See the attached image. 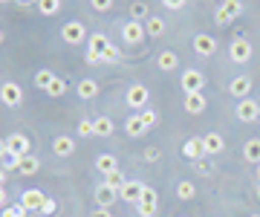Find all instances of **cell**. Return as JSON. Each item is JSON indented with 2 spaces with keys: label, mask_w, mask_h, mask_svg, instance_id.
I'll return each instance as SVG.
<instances>
[{
  "label": "cell",
  "mask_w": 260,
  "mask_h": 217,
  "mask_svg": "<svg viewBox=\"0 0 260 217\" xmlns=\"http://www.w3.org/2000/svg\"><path fill=\"white\" fill-rule=\"evenodd\" d=\"M243 15V3L240 0H223L217 12H214V20H217V26H229L234 18H240Z\"/></svg>",
  "instance_id": "obj_1"
},
{
  "label": "cell",
  "mask_w": 260,
  "mask_h": 217,
  "mask_svg": "<svg viewBox=\"0 0 260 217\" xmlns=\"http://www.w3.org/2000/svg\"><path fill=\"white\" fill-rule=\"evenodd\" d=\"M61 38H64L70 47H78V44L87 41V26H84L81 20H70V23L61 26Z\"/></svg>",
  "instance_id": "obj_2"
},
{
  "label": "cell",
  "mask_w": 260,
  "mask_h": 217,
  "mask_svg": "<svg viewBox=\"0 0 260 217\" xmlns=\"http://www.w3.org/2000/svg\"><path fill=\"white\" fill-rule=\"evenodd\" d=\"M0 102L6 104V107H18L23 102V87L18 81H3L0 84Z\"/></svg>",
  "instance_id": "obj_3"
},
{
  "label": "cell",
  "mask_w": 260,
  "mask_h": 217,
  "mask_svg": "<svg viewBox=\"0 0 260 217\" xmlns=\"http://www.w3.org/2000/svg\"><path fill=\"white\" fill-rule=\"evenodd\" d=\"M156 208H159V194L145 185L139 203H136V211H139V217H153V214H156Z\"/></svg>",
  "instance_id": "obj_4"
},
{
  "label": "cell",
  "mask_w": 260,
  "mask_h": 217,
  "mask_svg": "<svg viewBox=\"0 0 260 217\" xmlns=\"http://www.w3.org/2000/svg\"><path fill=\"white\" fill-rule=\"evenodd\" d=\"M47 203V194L41 189H26L20 191V206L26 208V211H41V206Z\"/></svg>",
  "instance_id": "obj_5"
},
{
  "label": "cell",
  "mask_w": 260,
  "mask_h": 217,
  "mask_svg": "<svg viewBox=\"0 0 260 217\" xmlns=\"http://www.w3.org/2000/svg\"><path fill=\"white\" fill-rule=\"evenodd\" d=\"M205 90V76L200 70H185L182 73V93H203Z\"/></svg>",
  "instance_id": "obj_6"
},
{
  "label": "cell",
  "mask_w": 260,
  "mask_h": 217,
  "mask_svg": "<svg viewBox=\"0 0 260 217\" xmlns=\"http://www.w3.org/2000/svg\"><path fill=\"white\" fill-rule=\"evenodd\" d=\"M121 38H124V44L136 47V44H142V41L148 38V32H145V26H142L139 20H130V23H124V29H121Z\"/></svg>",
  "instance_id": "obj_7"
},
{
  "label": "cell",
  "mask_w": 260,
  "mask_h": 217,
  "mask_svg": "<svg viewBox=\"0 0 260 217\" xmlns=\"http://www.w3.org/2000/svg\"><path fill=\"white\" fill-rule=\"evenodd\" d=\"M148 99H150L148 87H145V84H133V87L127 90V99H124V102H127L130 107H133V110H145Z\"/></svg>",
  "instance_id": "obj_8"
},
{
  "label": "cell",
  "mask_w": 260,
  "mask_h": 217,
  "mask_svg": "<svg viewBox=\"0 0 260 217\" xmlns=\"http://www.w3.org/2000/svg\"><path fill=\"white\" fill-rule=\"evenodd\" d=\"M257 116H260L257 102H251V99H240L237 102V119L240 122H257Z\"/></svg>",
  "instance_id": "obj_9"
},
{
  "label": "cell",
  "mask_w": 260,
  "mask_h": 217,
  "mask_svg": "<svg viewBox=\"0 0 260 217\" xmlns=\"http://www.w3.org/2000/svg\"><path fill=\"white\" fill-rule=\"evenodd\" d=\"M142 191H145V185H142L139 179H127V182L119 189V197L124 200V203H133V206H136L139 197H142Z\"/></svg>",
  "instance_id": "obj_10"
},
{
  "label": "cell",
  "mask_w": 260,
  "mask_h": 217,
  "mask_svg": "<svg viewBox=\"0 0 260 217\" xmlns=\"http://www.w3.org/2000/svg\"><path fill=\"white\" fill-rule=\"evenodd\" d=\"M229 55H232V61H237V64H246L251 58V44L246 38H237L232 41V47H229Z\"/></svg>",
  "instance_id": "obj_11"
},
{
  "label": "cell",
  "mask_w": 260,
  "mask_h": 217,
  "mask_svg": "<svg viewBox=\"0 0 260 217\" xmlns=\"http://www.w3.org/2000/svg\"><path fill=\"white\" fill-rule=\"evenodd\" d=\"M229 93H232L234 99H249V96H251V76H237V78H232Z\"/></svg>",
  "instance_id": "obj_12"
},
{
  "label": "cell",
  "mask_w": 260,
  "mask_h": 217,
  "mask_svg": "<svg viewBox=\"0 0 260 217\" xmlns=\"http://www.w3.org/2000/svg\"><path fill=\"white\" fill-rule=\"evenodd\" d=\"M95 203H99V206L102 208H110L113 203H116V197H119V191L116 189H110V185H107V182H102V185H95Z\"/></svg>",
  "instance_id": "obj_13"
},
{
  "label": "cell",
  "mask_w": 260,
  "mask_h": 217,
  "mask_svg": "<svg viewBox=\"0 0 260 217\" xmlns=\"http://www.w3.org/2000/svg\"><path fill=\"white\" fill-rule=\"evenodd\" d=\"M182 104H185V110L191 116L205 113V104H208V102H205V90H203V93H185V102H182Z\"/></svg>",
  "instance_id": "obj_14"
},
{
  "label": "cell",
  "mask_w": 260,
  "mask_h": 217,
  "mask_svg": "<svg viewBox=\"0 0 260 217\" xmlns=\"http://www.w3.org/2000/svg\"><path fill=\"white\" fill-rule=\"evenodd\" d=\"M6 148H9V153L26 157L29 153V139L23 136V133H9V136H6Z\"/></svg>",
  "instance_id": "obj_15"
},
{
  "label": "cell",
  "mask_w": 260,
  "mask_h": 217,
  "mask_svg": "<svg viewBox=\"0 0 260 217\" xmlns=\"http://www.w3.org/2000/svg\"><path fill=\"white\" fill-rule=\"evenodd\" d=\"M194 52L197 55H214V52H217V41L211 38V35H205V32H200V35H197L194 38Z\"/></svg>",
  "instance_id": "obj_16"
},
{
  "label": "cell",
  "mask_w": 260,
  "mask_h": 217,
  "mask_svg": "<svg viewBox=\"0 0 260 217\" xmlns=\"http://www.w3.org/2000/svg\"><path fill=\"white\" fill-rule=\"evenodd\" d=\"M182 153H185L191 162H197V160H203L205 157V148H203V136H191V139L182 145Z\"/></svg>",
  "instance_id": "obj_17"
},
{
  "label": "cell",
  "mask_w": 260,
  "mask_h": 217,
  "mask_svg": "<svg viewBox=\"0 0 260 217\" xmlns=\"http://www.w3.org/2000/svg\"><path fill=\"white\" fill-rule=\"evenodd\" d=\"M156 67L162 70V73H174L179 67V55L177 52H171V49H165V52H159L156 55Z\"/></svg>",
  "instance_id": "obj_18"
},
{
  "label": "cell",
  "mask_w": 260,
  "mask_h": 217,
  "mask_svg": "<svg viewBox=\"0 0 260 217\" xmlns=\"http://www.w3.org/2000/svg\"><path fill=\"white\" fill-rule=\"evenodd\" d=\"M52 151H55V157H73L75 153V142L70 139V136H55Z\"/></svg>",
  "instance_id": "obj_19"
},
{
  "label": "cell",
  "mask_w": 260,
  "mask_h": 217,
  "mask_svg": "<svg viewBox=\"0 0 260 217\" xmlns=\"http://www.w3.org/2000/svg\"><path fill=\"white\" fill-rule=\"evenodd\" d=\"M38 168H41L38 157H32V153L20 157V162H18V174H20V177H32V174H38Z\"/></svg>",
  "instance_id": "obj_20"
},
{
  "label": "cell",
  "mask_w": 260,
  "mask_h": 217,
  "mask_svg": "<svg viewBox=\"0 0 260 217\" xmlns=\"http://www.w3.org/2000/svg\"><path fill=\"white\" fill-rule=\"evenodd\" d=\"M203 148H205V153H220L225 148V142H223L220 133H205L203 136Z\"/></svg>",
  "instance_id": "obj_21"
},
{
  "label": "cell",
  "mask_w": 260,
  "mask_h": 217,
  "mask_svg": "<svg viewBox=\"0 0 260 217\" xmlns=\"http://www.w3.org/2000/svg\"><path fill=\"white\" fill-rule=\"evenodd\" d=\"M124 133H127V136H133V139H136V136H145V133H148V128H145V122L139 119V113H136V116H130L127 122H124Z\"/></svg>",
  "instance_id": "obj_22"
},
{
  "label": "cell",
  "mask_w": 260,
  "mask_h": 217,
  "mask_svg": "<svg viewBox=\"0 0 260 217\" xmlns=\"http://www.w3.org/2000/svg\"><path fill=\"white\" fill-rule=\"evenodd\" d=\"M119 168V162H116V157L113 153H99V160H95V171H102L104 177L110 174V171Z\"/></svg>",
  "instance_id": "obj_23"
},
{
  "label": "cell",
  "mask_w": 260,
  "mask_h": 217,
  "mask_svg": "<svg viewBox=\"0 0 260 217\" xmlns=\"http://www.w3.org/2000/svg\"><path fill=\"white\" fill-rule=\"evenodd\" d=\"M78 96H81L84 102H87V99H95V96H99L95 78H81V81H78Z\"/></svg>",
  "instance_id": "obj_24"
},
{
  "label": "cell",
  "mask_w": 260,
  "mask_h": 217,
  "mask_svg": "<svg viewBox=\"0 0 260 217\" xmlns=\"http://www.w3.org/2000/svg\"><path fill=\"white\" fill-rule=\"evenodd\" d=\"M243 157L257 165V162H260V139H249V142H246V145H243Z\"/></svg>",
  "instance_id": "obj_25"
},
{
  "label": "cell",
  "mask_w": 260,
  "mask_h": 217,
  "mask_svg": "<svg viewBox=\"0 0 260 217\" xmlns=\"http://www.w3.org/2000/svg\"><path fill=\"white\" fill-rule=\"evenodd\" d=\"M165 20L162 18H150L148 23H145V32H148L150 38H162V35H165Z\"/></svg>",
  "instance_id": "obj_26"
},
{
  "label": "cell",
  "mask_w": 260,
  "mask_h": 217,
  "mask_svg": "<svg viewBox=\"0 0 260 217\" xmlns=\"http://www.w3.org/2000/svg\"><path fill=\"white\" fill-rule=\"evenodd\" d=\"M107 47H110L107 35H102V32H93V35H90V47H87V49H93V52L104 55V49H107Z\"/></svg>",
  "instance_id": "obj_27"
},
{
  "label": "cell",
  "mask_w": 260,
  "mask_h": 217,
  "mask_svg": "<svg viewBox=\"0 0 260 217\" xmlns=\"http://www.w3.org/2000/svg\"><path fill=\"white\" fill-rule=\"evenodd\" d=\"M35 3H38V12L47 15V18L58 15V9H61V0H35Z\"/></svg>",
  "instance_id": "obj_28"
},
{
  "label": "cell",
  "mask_w": 260,
  "mask_h": 217,
  "mask_svg": "<svg viewBox=\"0 0 260 217\" xmlns=\"http://www.w3.org/2000/svg\"><path fill=\"white\" fill-rule=\"evenodd\" d=\"M177 197L179 200H194L197 197V185L191 182V179H182V182L177 185Z\"/></svg>",
  "instance_id": "obj_29"
},
{
  "label": "cell",
  "mask_w": 260,
  "mask_h": 217,
  "mask_svg": "<svg viewBox=\"0 0 260 217\" xmlns=\"http://www.w3.org/2000/svg\"><path fill=\"white\" fill-rule=\"evenodd\" d=\"M93 125H95V136H113V119L99 116V119H93Z\"/></svg>",
  "instance_id": "obj_30"
},
{
  "label": "cell",
  "mask_w": 260,
  "mask_h": 217,
  "mask_svg": "<svg viewBox=\"0 0 260 217\" xmlns=\"http://www.w3.org/2000/svg\"><path fill=\"white\" fill-rule=\"evenodd\" d=\"M47 93L52 96V99H58V96H64L67 93V78H52V81H49V87H47Z\"/></svg>",
  "instance_id": "obj_31"
},
{
  "label": "cell",
  "mask_w": 260,
  "mask_h": 217,
  "mask_svg": "<svg viewBox=\"0 0 260 217\" xmlns=\"http://www.w3.org/2000/svg\"><path fill=\"white\" fill-rule=\"evenodd\" d=\"M52 78H55L52 70H38V73H35V87H38V90H47Z\"/></svg>",
  "instance_id": "obj_32"
},
{
  "label": "cell",
  "mask_w": 260,
  "mask_h": 217,
  "mask_svg": "<svg viewBox=\"0 0 260 217\" xmlns=\"http://www.w3.org/2000/svg\"><path fill=\"white\" fill-rule=\"evenodd\" d=\"M139 119L145 122V128H148V131L159 125V113H156V110H150V107H145V110H139Z\"/></svg>",
  "instance_id": "obj_33"
},
{
  "label": "cell",
  "mask_w": 260,
  "mask_h": 217,
  "mask_svg": "<svg viewBox=\"0 0 260 217\" xmlns=\"http://www.w3.org/2000/svg\"><path fill=\"white\" fill-rule=\"evenodd\" d=\"M104 182H107V185H110V189H116V191H119L121 185H124V182H127V179H124V174H121V171L116 168V171H110V174H107V177H104Z\"/></svg>",
  "instance_id": "obj_34"
},
{
  "label": "cell",
  "mask_w": 260,
  "mask_h": 217,
  "mask_svg": "<svg viewBox=\"0 0 260 217\" xmlns=\"http://www.w3.org/2000/svg\"><path fill=\"white\" fill-rule=\"evenodd\" d=\"M75 133H78V136H84V139H87V136H95V125L90 122V119H81V122H78V128H75Z\"/></svg>",
  "instance_id": "obj_35"
},
{
  "label": "cell",
  "mask_w": 260,
  "mask_h": 217,
  "mask_svg": "<svg viewBox=\"0 0 260 217\" xmlns=\"http://www.w3.org/2000/svg\"><path fill=\"white\" fill-rule=\"evenodd\" d=\"M26 214H29L26 208L20 206V203H15V206H6V208H3V214H0V217H26Z\"/></svg>",
  "instance_id": "obj_36"
},
{
  "label": "cell",
  "mask_w": 260,
  "mask_h": 217,
  "mask_svg": "<svg viewBox=\"0 0 260 217\" xmlns=\"http://www.w3.org/2000/svg\"><path fill=\"white\" fill-rule=\"evenodd\" d=\"M130 15H133V20H139L148 15V3H142V0H136V3H130Z\"/></svg>",
  "instance_id": "obj_37"
},
{
  "label": "cell",
  "mask_w": 260,
  "mask_h": 217,
  "mask_svg": "<svg viewBox=\"0 0 260 217\" xmlns=\"http://www.w3.org/2000/svg\"><path fill=\"white\" fill-rule=\"evenodd\" d=\"M102 61H104V64H116V61H119V49H116V47H113V44H110V47L104 49Z\"/></svg>",
  "instance_id": "obj_38"
},
{
  "label": "cell",
  "mask_w": 260,
  "mask_h": 217,
  "mask_svg": "<svg viewBox=\"0 0 260 217\" xmlns=\"http://www.w3.org/2000/svg\"><path fill=\"white\" fill-rule=\"evenodd\" d=\"M18 162H20L18 153H6V157H3V168L6 171H18Z\"/></svg>",
  "instance_id": "obj_39"
},
{
  "label": "cell",
  "mask_w": 260,
  "mask_h": 217,
  "mask_svg": "<svg viewBox=\"0 0 260 217\" xmlns=\"http://www.w3.org/2000/svg\"><path fill=\"white\" fill-rule=\"evenodd\" d=\"M90 6L95 12H110L113 9V0H90Z\"/></svg>",
  "instance_id": "obj_40"
},
{
  "label": "cell",
  "mask_w": 260,
  "mask_h": 217,
  "mask_svg": "<svg viewBox=\"0 0 260 217\" xmlns=\"http://www.w3.org/2000/svg\"><path fill=\"white\" fill-rule=\"evenodd\" d=\"M55 200H52V197H47V203H44V206H41V214H44V217H52V214H55Z\"/></svg>",
  "instance_id": "obj_41"
},
{
  "label": "cell",
  "mask_w": 260,
  "mask_h": 217,
  "mask_svg": "<svg viewBox=\"0 0 260 217\" xmlns=\"http://www.w3.org/2000/svg\"><path fill=\"white\" fill-rule=\"evenodd\" d=\"M185 3H188V0H162V6H165V9H171V12H179Z\"/></svg>",
  "instance_id": "obj_42"
},
{
  "label": "cell",
  "mask_w": 260,
  "mask_h": 217,
  "mask_svg": "<svg viewBox=\"0 0 260 217\" xmlns=\"http://www.w3.org/2000/svg\"><path fill=\"white\" fill-rule=\"evenodd\" d=\"M159 157H162V151H159L156 145H150L148 151H145V160H148V162H156V160H159Z\"/></svg>",
  "instance_id": "obj_43"
},
{
  "label": "cell",
  "mask_w": 260,
  "mask_h": 217,
  "mask_svg": "<svg viewBox=\"0 0 260 217\" xmlns=\"http://www.w3.org/2000/svg\"><path fill=\"white\" fill-rule=\"evenodd\" d=\"M87 64H102V55H99V52H93V49H87Z\"/></svg>",
  "instance_id": "obj_44"
},
{
  "label": "cell",
  "mask_w": 260,
  "mask_h": 217,
  "mask_svg": "<svg viewBox=\"0 0 260 217\" xmlns=\"http://www.w3.org/2000/svg\"><path fill=\"white\" fill-rule=\"evenodd\" d=\"M90 217H113V211H110V208H102V206H99Z\"/></svg>",
  "instance_id": "obj_45"
},
{
  "label": "cell",
  "mask_w": 260,
  "mask_h": 217,
  "mask_svg": "<svg viewBox=\"0 0 260 217\" xmlns=\"http://www.w3.org/2000/svg\"><path fill=\"white\" fill-rule=\"evenodd\" d=\"M9 206V194H6V189H0V208Z\"/></svg>",
  "instance_id": "obj_46"
},
{
  "label": "cell",
  "mask_w": 260,
  "mask_h": 217,
  "mask_svg": "<svg viewBox=\"0 0 260 217\" xmlns=\"http://www.w3.org/2000/svg\"><path fill=\"white\" fill-rule=\"evenodd\" d=\"M194 165H197V171H200V174H203V177H205V174H208V165H205V160H197Z\"/></svg>",
  "instance_id": "obj_47"
},
{
  "label": "cell",
  "mask_w": 260,
  "mask_h": 217,
  "mask_svg": "<svg viewBox=\"0 0 260 217\" xmlns=\"http://www.w3.org/2000/svg\"><path fill=\"white\" fill-rule=\"evenodd\" d=\"M6 153H9V148H6V139H0V160H3Z\"/></svg>",
  "instance_id": "obj_48"
},
{
  "label": "cell",
  "mask_w": 260,
  "mask_h": 217,
  "mask_svg": "<svg viewBox=\"0 0 260 217\" xmlns=\"http://www.w3.org/2000/svg\"><path fill=\"white\" fill-rule=\"evenodd\" d=\"M3 182H6V168L0 165V189H3Z\"/></svg>",
  "instance_id": "obj_49"
},
{
  "label": "cell",
  "mask_w": 260,
  "mask_h": 217,
  "mask_svg": "<svg viewBox=\"0 0 260 217\" xmlns=\"http://www.w3.org/2000/svg\"><path fill=\"white\" fill-rule=\"evenodd\" d=\"M257 182H260V162H257Z\"/></svg>",
  "instance_id": "obj_50"
},
{
  "label": "cell",
  "mask_w": 260,
  "mask_h": 217,
  "mask_svg": "<svg viewBox=\"0 0 260 217\" xmlns=\"http://www.w3.org/2000/svg\"><path fill=\"white\" fill-rule=\"evenodd\" d=\"M0 44H3V32H0Z\"/></svg>",
  "instance_id": "obj_51"
},
{
  "label": "cell",
  "mask_w": 260,
  "mask_h": 217,
  "mask_svg": "<svg viewBox=\"0 0 260 217\" xmlns=\"http://www.w3.org/2000/svg\"><path fill=\"white\" fill-rule=\"evenodd\" d=\"M0 3H9V0H0Z\"/></svg>",
  "instance_id": "obj_52"
},
{
  "label": "cell",
  "mask_w": 260,
  "mask_h": 217,
  "mask_svg": "<svg viewBox=\"0 0 260 217\" xmlns=\"http://www.w3.org/2000/svg\"><path fill=\"white\" fill-rule=\"evenodd\" d=\"M251 217H260V214H251Z\"/></svg>",
  "instance_id": "obj_53"
},
{
  "label": "cell",
  "mask_w": 260,
  "mask_h": 217,
  "mask_svg": "<svg viewBox=\"0 0 260 217\" xmlns=\"http://www.w3.org/2000/svg\"><path fill=\"white\" fill-rule=\"evenodd\" d=\"M257 122H260V116H257Z\"/></svg>",
  "instance_id": "obj_54"
},
{
  "label": "cell",
  "mask_w": 260,
  "mask_h": 217,
  "mask_svg": "<svg viewBox=\"0 0 260 217\" xmlns=\"http://www.w3.org/2000/svg\"><path fill=\"white\" fill-rule=\"evenodd\" d=\"M257 194H260V191H257Z\"/></svg>",
  "instance_id": "obj_55"
}]
</instances>
